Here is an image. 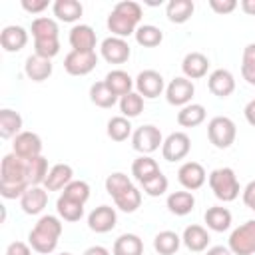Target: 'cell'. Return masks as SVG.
I'll use <instances>...</instances> for the list:
<instances>
[{
	"label": "cell",
	"mask_w": 255,
	"mask_h": 255,
	"mask_svg": "<svg viewBox=\"0 0 255 255\" xmlns=\"http://www.w3.org/2000/svg\"><path fill=\"white\" fill-rule=\"evenodd\" d=\"M98 64V54L96 52H76L72 50L64 58V70L70 76H86L90 74Z\"/></svg>",
	"instance_id": "cell-11"
},
{
	"label": "cell",
	"mask_w": 255,
	"mask_h": 255,
	"mask_svg": "<svg viewBox=\"0 0 255 255\" xmlns=\"http://www.w3.org/2000/svg\"><path fill=\"white\" fill-rule=\"evenodd\" d=\"M62 221L56 215H42L38 223L28 233V243L36 253L50 255L58 247L60 235H62Z\"/></svg>",
	"instance_id": "cell-3"
},
{
	"label": "cell",
	"mask_w": 255,
	"mask_h": 255,
	"mask_svg": "<svg viewBox=\"0 0 255 255\" xmlns=\"http://www.w3.org/2000/svg\"><path fill=\"white\" fill-rule=\"evenodd\" d=\"M12 153L22 159H32L42 155V139L34 131H20L12 141Z\"/></svg>",
	"instance_id": "cell-12"
},
{
	"label": "cell",
	"mask_w": 255,
	"mask_h": 255,
	"mask_svg": "<svg viewBox=\"0 0 255 255\" xmlns=\"http://www.w3.org/2000/svg\"><path fill=\"white\" fill-rule=\"evenodd\" d=\"M209 6L217 14H231L237 8V2L235 0H209Z\"/></svg>",
	"instance_id": "cell-47"
},
{
	"label": "cell",
	"mask_w": 255,
	"mask_h": 255,
	"mask_svg": "<svg viewBox=\"0 0 255 255\" xmlns=\"http://www.w3.org/2000/svg\"><path fill=\"white\" fill-rule=\"evenodd\" d=\"M100 54H102V58H104L108 64H124V62H128V58L131 56V50H129V44H128L124 38L110 36V38H106V40L102 42Z\"/></svg>",
	"instance_id": "cell-13"
},
{
	"label": "cell",
	"mask_w": 255,
	"mask_h": 255,
	"mask_svg": "<svg viewBox=\"0 0 255 255\" xmlns=\"http://www.w3.org/2000/svg\"><path fill=\"white\" fill-rule=\"evenodd\" d=\"M195 10V4L191 0H169L165 6V16L173 24H185Z\"/></svg>",
	"instance_id": "cell-31"
},
{
	"label": "cell",
	"mask_w": 255,
	"mask_h": 255,
	"mask_svg": "<svg viewBox=\"0 0 255 255\" xmlns=\"http://www.w3.org/2000/svg\"><path fill=\"white\" fill-rule=\"evenodd\" d=\"M26 169H28V183L30 185H44L48 177V159L44 155L26 159Z\"/></svg>",
	"instance_id": "cell-36"
},
{
	"label": "cell",
	"mask_w": 255,
	"mask_h": 255,
	"mask_svg": "<svg viewBox=\"0 0 255 255\" xmlns=\"http://www.w3.org/2000/svg\"><path fill=\"white\" fill-rule=\"evenodd\" d=\"M209 70V58L201 52H189L185 54L183 62H181V72L187 80H199L207 74Z\"/></svg>",
	"instance_id": "cell-20"
},
{
	"label": "cell",
	"mask_w": 255,
	"mask_h": 255,
	"mask_svg": "<svg viewBox=\"0 0 255 255\" xmlns=\"http://www.w3.org/2000/svg\"><path fill=\"white\" fill-rule=\"evenodd\" d=\"M56 211H58L60 219L70 221V223L80 221V219L84 217V205H82V203H76V201H70V199L62 197V195H60L58 201H56Z\"/></svg>",
	"instance_id": "cell-39"
},
{
	"label": "cell",
	"mask_w": 255,
	"mask_h": 255,
	"mask_svg": "<svg viewBox=\"0 0 255 255\" xmlns=\"http://www.w3.org/2000/svg\"><path fill=\"white\" fill-rule=\"evenodd\" d=\"M90 100H92L94 106L104 108V110L114 108V106L118 104V96L108 88V84H106L104 80L92 84V88H90Z\"/></svg>",
	"instance_id": "cell-34"
},
{
	"label": "cell",
	"mask_w": 255,
	"mask_h": 255,
	"mask_svg": "<svg viewBox=\"0 0 255 255\" xmlns=\"http://www.w3.org/2000/svg\"><path fill=\"white\" fill-rule=\"evenodd\" d=\"M32 247L30 243H24V241H12L8 247H6V255H32Z\"/></svg>",
	"instance_id": "cell-48"
},
{
	"label": "cell",
	"mask_w": 255,
	"mask_h": 255,
	"mask_svg": "<svg viewBox=\"0 0 255 255\" xmlns=\"http://www.w3.org/2000/svg\"><path fill=\"white\" fill-rule=\"evenodd\" d=\"M243 203H245L251 211H255V179L245 185V189H243Z\"/></svg>",
	"instance_id": "cell-50"
},
{
	"label": "cell",
	"mask_w": 255,
	"mask_h": 255,
	"mask_svg": "<svg viewBox=\"0 0 255 255\" xmlns=\"http://www.w3.org/2000/svg\"><path fill=\"white\" fill-rule=\"evenodd\" d=\"M104 82L108 84V88H110L118 98H122V96L129 94V92H133V86H135V80H133L128 72H124V70H112V72H108V76H106Z\"/></svg>",
	"instance_id": "cell-25"
},
{
	"label": "cell",
	"mask_w": 255,
	"mask_h": 255,
	"mask_svg": "<svg viewBox=\"0 0 255 255\" xmlns=\"http://www.w3.org/2000/svg\"><path fill=\"white\" fill-rule=\"evenodd\" d=\"M48 205V189L44 185H30L20 197V207L28 215H38Z\"/></svg>",
	"instance_id": "cell-15"
},
{
	"label": "cell",
	"mask_w": 255,
	"mask_h": 255,
	"mask_svg": "<svg viewBox=\"0 0 255 255\" xmlns=\"http://www.w3.org/2000/svg\"><path fill=\"white\" fill-rule=\"evenodd\" d=\"M207 110L201 104H187L177 112V124L181 128H195L205 122Z\"/></svg>",
	"instance_id": "cell-32"
},
{
	"label": "cell",
	"mask_w": 255,
	"mask_h": 255,
	"mask_svg": "<svg viewBox=\"0 0 255 255\" xmlns=\"http://www.w3.org/2000/svg\"><path fill=\"white\" fill-rule=\"evenodd\" d=\"M139 185H141V189H143L145 195H149V197H159V195H163V193L167 191L169 181H167V177L159 171L157 175H153L151 179H147V181H143V183H139Z\"/></svg>",
	"instance_id": "cell-45"
},
{
	"label": "cell",
	"mask_w": 255,
	"mask_h": 255,
	"mask_svg": "<svg viewBox=\"0 0 255 255\" xmlns=\"http://www.w3.org/2000/svg\"><path fill=\"white\" fill-rule=\"evenodd\" d=\"M68 40H70L72 50H76V52H96L98 38H96L94 28L88 26V24H76L70 30Z\"/></svg>",
	"instance_id": "cell-17"
},
{
	"label": "cell",
	"mask_w": 255,
	"mask_h": 255,
	"mask_svg": "<svg viewBox=\"0 0 255 255\" xmlns=\"http://www.w3.org/2000/svg\"><path fill=\"white\" fill-rule=\"evenodd\" d=\"M161 143H163V135H161L159 128H155L151 124H145L131 133V147L135 151H139L141 155L153 153L155 149H159Z\"/></svg>",
	"instance_id": "cell-7"
},
{
	"label": "cell",
	"mask_w": 255,
	"mask_h": 255,
	"mask_svg": "<svg viewBox=\"0 0 255 255\" xmlns=\"http://www.w3.org/2000/svg\"><path fill=\"white\" fill-rule=\"evenodd\" d=\"M62 197L86 205V201L90 199V185H88L84 179H74L72 183H68V185L64 187Z\"/></svg>",
	"instance_id": "cell-42"
},
{
	"label": "cell",
	"mask_w": 255,
	"mask_h": 255,
	"mask_svg": "<svg viewBox=\"0 0 255 255\" xmlns=\"http://www.w3.org/2000/svg\"><path fill=\"white\" fill-rule=\"evenodd\" d=\"M227 247L233 255H253L255 253V219H249L235 227L229 235Z\"/></svg>",
	"instance_id": "cell-6"
},
{
	"label": "cell",
	"mask_w": 255,
	"mask_h": 255,
	"mask_svg": "<svg viewBox=\"0 0 255 255\" xmlns=\"http://www.w3.org/2000/svg\"><path fill=\"white\" fill-rule=\"evenodd\" d=\"M207 181H209V187L213 191V195L223 201V203H229V201H235L239 197V179L235 175V171L231 167H217L213 169L209 175H207Z\"/></svg>",
	"instance_id": "cell-4"
},
{
	"label": "cell",
	"mask_w": 255,
	"mask_h": 255,
	"mask_svg": "<svg viewBox=\"0 0 255 255\" xmlns=\"http://www.w3.org/2000/svg\"><path fill=\"white\" fill-rule=\"evenodd\" d=\"M181 245V237L175 233V231H159L155 237H153V249L159 253V255H173L177 253Z\"/></svg>",
	"instance_id": "cell-35"
},
{
	"label": "cell",
	"mask_w": 255,
	"mask_h": 255,
	"mask_svg": "<svg viewBox=\"0 0 255 255\" xmlns=\"http://www.w3.org/2000/svg\"><path fill=\"white\" fill-rule=\"evenodd\" d=\"M60 52V38L56 40H34V54L52 60Z\"/></svg>",
	"instance_id": "cell-46"
},
{
	"label": "cell",
	"mask_w": 255,
	"mask_h": 255,
	"mask_svg": "<svg viewBox=\"0 0 255 255\" xmlns=\"http://www.w3.org/2000/svg\"><path fill=\"white\" fill-rule=\"evenodd\" d=\"M205 223H207V229L211 231H217V233H223L231 227V211L227 207H221V205H213L205 211L203 215Z\"/></svg>",
	"instance_id": "cell-24"
},
{
	"label": "cell",
	"mask_w": 255,
	"mask_h": 255,
	"mask_svg": "<svg viewBox=\"0 0 255 255\" xmlns=\"http://www.w3.org/2000/svg\"><path fill=\"white\" fill-rule=\"evenodd\" d=\"M116 223H118V213L110 205H100L92 209L88 215V227L96 233H108L116 227Z\"/></svg>",
	"instance_id": "cell-16"
},
{
	"label": "cell",
	"mask_w": 255,
	"mask_h": 255,
	"mask_svg": "<svg viewBox=\"0 0 255 255\" xmlns=\"http://www.w3.org/2000/svg\"><path fill=\"white\" fill-rule=\"evenodd\" d=\"M205 255H233V251L229 247H223V245H213L207 249Z\"/></svg>",
	"instance_id": "cell-52"
},
{
	"label": "cell",
	"mask_w": 255,
	"mask_h": 255,
	"mask_svg": "<svg viewBox=\"0 0 255 255\" xmlns=\"http://www.w3.org/2000/svg\"><path fill=\"white\" fill-rule=\"evenodd\" d=\"M22 131V116L10 108L0 110V137L14 139Z\"/></svg>",
	"instance_id": "cell-26"
},
{
	"label": "cell",
	"mask_w": 255,
	"mask_h": 255,
	"mask_svg": "<svg viewBox=\"0 0 255 255\" xmlns=\"http://www.w3.org/2000/svg\"><path fill=\"white\" fill-rule=\"evenodd\" d=\"M48 0H22V8L28 12V14H40L48 8Z\"/></svg>",
	"instance_id": "cell-49"
},
{
	"label": "cell",
	"mask_w": 255,
	"mask_h": 255,
	"mask_svg": "<svg viewBox=\"0 0 255 255\" xmlns=\"http://www.w3.org/2000/svg\"><path fill=\"white\" fill-rule=\"evenodd\" d=\"M167 209L173 213V215H179V217H183V215H187V213H191L193 211V207H195V197H193V193L191 191H173V193H169L167 195Z\"/></svg>",
	"instance_id": "cell-27"
},
{
	"label": "cell",
	"mask_w": 255,
	"mask_h": 255,
	"mask_svg": "<svg viewBox=\"0 0 255 255\" xmlns=\"http://www.w3.org/2000/svg\"><path fill=\"white\" fill-rule=\"evenodd\" d=\"M241 10L249 16H255V0H241Z\"/></svg>",
	"instance_id": "cell-54"
},
{
	"label": "cell",
	"mask_w": 255,
	"mask_h": 255,
	"mask_svg": "<svg viewBox=\"0 0 255 255\" xmlns=\"http://www.w3.org/2000/svg\"><path fill=\"white\" fill-rule=\"evenodd\" d=\"M108 137L114 141H126L128 137H131V122L124 116H114L108 122Z\"/></svg>",
	"instance_id": "cell-38"
},
{
	"label": "cell",
	"mask_w": 255,
	"mask_h": 255,
	"mask_svg": "<svg viewBox=\"0 0 255 255\" xmlns=\"http://www.w3.org/2000/svg\"><path fill=\"white\" fill-rule=\"evenodd\" d=\"M243 114H245V120L255 128V100H251L247 106H245V110H243Z\"/></svg>",
	"instance_id": "cell-51"
},
{
	"label": "cell",
	"mask_w": 255,
	"mask_h": 255,
	"mask_svg": "<svg viewBox=\"0 0 255 255\" xmlns=\"http://www.w3.org/2000/svg\"><path fill=\"white\" fill-rule=\"evenodd\" d=\"M52 12L60 22H76L84 14V6L78 0H56Z\"/></svg>",
	"instance_id": "cell-30"
},
{
	"label": "cell",
	"mask_w": 255,
	"mask_h": 255,
	"mask_svg": "<svg viewBox=\"0 0 255 255\" xmlns=\"http://www.w3.org/2000/svg\"><path fill=\"white\" fill-rule=\"evenodd\" d=\"M177 179L183 185V189L195 191V189H199L205 183L207 173H205V169H203L201 163H197V161H185L177 169Z\"/></svg>",
	"instance_id": "cell-14"
},
{
	"label": "cell",
	"mask_w": 255,
	"mask_h": 255,
	"mask_svg": "<svg viewBox=\"0 0 255 255\" xmlns=\"http://www.w3.org/2000/svg\"><path fill=\"white\" fill-rule=\"evenodd\" d=\"M82 255H112L104 245H92V247H88Z\"/></svg>",
	"instance_id": "cell-53"
},
{
	"label": "cell",
	"mask_w": 255,
	"mask_h": 255,
	"mask_svg": "<svg viewBox=\"0 0 255 255\" xmlns=\"http://www.w3.org/2000/svg\"><path fill=\"white\" fill-rule=\"evenodd\" d=\"M26 44H28V32L22 26L12 24V26L2 28V32H0V46L4 48V52H10V54L20 52Z\"/></svg>",
	"instance_id": "cell-19"
},
{
	"label": "cell",
	"mask_w": 255,
	"mask_h": 255,
	"mask_svg": "<svg viewBox=\"0 0 255 255\" xmlns=\"http://www.w3.org/2000/svg\"><path fill=\"white\" fill-rule=\"evenodd\" d=\"M165 90L163 76L155 70H141L135 78V92L145 100H155Z\"/></svg>",
	"instance_id": "cell-10"
},
{
	"label": "cell",
	"mask_w": 255,
	"mask_h": 255,
	"mask_svg": "<svg viewBox=\"0 0 255 255\" xmlns=\"http://www.w3.org/2000/svg\"><path fill=\"white\" fill-rule=\"evenodd\" d=\"M209 241H211V237H209L207 229L201 227V225H187V227L183 229L181 243H183L189 251H193V253H201V251L209 249Z\"/></svg>",
	"instance_id": "cell-21"
},
{
	"label": "cell",
	"mask_w": 255,
	"mask_h": 255,
	"mask_svg": "<svg viewBox=\"0 0 255 255\" xmlns=\"http://www.w3.org/2000/svg\"><path fill=\"white\" fill-rule=\"evenodd\" d=\"M159 171H161V169H159L157 161H155L153 157H149V155H139V157H135L133 163H131V175H133L139 183L151 179V177L157 175Z\"/></svg>",
	"instance_id": "cell-33"
},
{
	"label": "cell",
	"mask_w": 255,
	"mask_h": 255,
	"mask_svg": "<svg viewBox=\"0 0 255 255\" xmlns=\"http://www.w3.org/2000/svg\"><path fill=\"white\" fill-rule=\"evenodd\" d=\"M193 94H195V86H193V82L187 80L185 76H177V78H173V80L165 86V100H167V104H171V106L183 108V106L191 104Z\"/></svg>",
	"instance_id": "cell-8"
},
{
	"label": "cell",
	"mask_w": 255,
	"mask_h": 255,
	"mask_svg": "<svg viewBox=\"0 0 255 255\" xmlns=\"http://www.w3.org/2000/svg\"><path fill=\"white\" fill-rule=\"evenodd\" d=\"M253 100H255V98H253Z\"/></svg>",
	"instance_id": "cell-56"
},
{
	"label": "cell",
	"mask_w": 255,
	"mask_h": 255,
	"mask_svg": "<svg viewBox=\"0 0 255 255\" xmlns=\"http://www.w3.org/2000/svg\"><path fill=\"white\" fill-rule=\"evenodd\" d=\"M139 22H141V6L133 0H122L112 8L106 24L112 36L126 40L128 36L135 34V30L139 28Z\"/></svg>",
	"instance_id": "cell-2"
},
{
	"label": "cell",
	"mask_w": 255,
	"mask_h": 255,
	"mask_svg": "<svg viewBox=\"0 0 255 255\" xmlns=\"http://www.w3.org/2000/svg\"><path fill=\"white\" fill-rule=\"evenodd\" d=\"M58 255H72V253H66V251H64V253H58Z\"/></svg>",
	"instance_id": "cell-55"
},
{
	"label": "cell",
	"mask_w": 255,
	"mask_h": 255,
	"mask_svg": "<svg viewBox=\"0 0 255 255\" xmlns=\"http://www.w3.org/2000/svg\"><path fill=\"white\" fill-rule=\"evenodd\" d=\"M189 149H191V139L185 131H173L161 143V155L165 161H179L187 157Z\"/></svg>",
	"instance_id": "cell-9"
},
{
	"label": "cell",
	"mask_w": 255,
	"mask_h": 255,
	"mask_svg": "<svg viewBox=\"0 0 255 255\" xmlns=\"http://www.w3.org/2000/svg\"><path fill=\"white\" fill-rule=\"evenodd\" d=\"M112 255H143V241L135 233H124L114 241Z\"/></svg>",
	"instance_id": "cell-28"
},
{
	"label": "cell",
	"mask_w": 255,
	"mask_h": 255,
	"mask_svg": "<svg viewBox=\"0 0 255 255\" xmlns=\"http://www.w3.org/2000/svg\"><path fill=\"white\" fill-rule=\"evenodd\" d=\"M114 203H116L118 209H122L126 213H133L141 205V191L135 185H131L129 189H126L124 193H120L118 197H114Z\"/></svg>",
	"instance_id": "cell-41"
},
{
	"label": "cell",
	"mask_w": 255,
	"mask_h": 255,
	"mask_svg": "<svg viewBox=\"0 0 255 255\" xmlns=\"http://www.w3.org/2000/svg\"><path fill=\"white\" fill-rule=\"evenodd\" d=\"M30 32H32L34 40H56V38H60L58 22L54 18H48V16L34 18L32 26H30Z\"/></svg>",
	"instance_id": "cell-29"
},
{
	"label": "cell",
	"mask_w": 255,
	"mask_h": 255,
	"mask_svg": "<svg viewBox=\"0 0 255 255\" xmlns=\"http://www.w3.org/2000/svg\"><path fill=\"white\" fill-rule=\"evenodd\" d=\"M120 112L124 118L131 120V118H137L141 112H143V98L137 94V92H129L126 96L120 98Z\"/></svg>",
	"instance_id": "cell-40"
},
{
	"label": "cell",
	"mask_w": 255,
	"mask_h": 255,
	"mask_svg": "<svg viewBox=\"0 0 255 255\" xmlns=\"http://www.w3.org/2000/svg\"><path fill=\"white\" fill-rule=\"evenodd\" d=\"M131 185H133L131 179L122 171H114V173H110L106 177V191L112 195V199L118 197L120 193H124L126 189H129Z\"/></svg>",
	"instance_id": "cell-44"
},
{
	"label": "cell",
	"mask_w": 255,
	"mask_h": 255,
	"mask_svg": "<svg viewBox=\"0 0 255 255\" xmlns=\"http://www.w3.org/2000/svg\"><path fill=\"white\" fill-rule=\"evenodd\" d=\"M237 135V126L231 118L227 116H215L207 124V137L217 149H227L235 141Z\"/></svg>",
	"instance_id": "cell-5"
},
{
	"label": "cell",
	"mask_w": 255,
	"mask_h": 255,
	"mask_svg": "<svg viewBox=\"0 0 255 255\" xmlns=\"http://www.w3.org/2000/svg\"><path fill=\"white\" fill-rule=\"evenodd\" d=\"M133 36H135V42L143 48H155L163 40V32L153 24H141Z\"/></svg>",
	"instance_id": "cell-37"
},
{
	"label": "cell",
	"mask_w": 255,
	"mask_h": 255,
	"mask_svg": "<svg viewBox=\"0 0 255 255\" xmlns=\"http://www.w3.org/2000/svg\"><path fill=\"white\" fill-rule=\"evenodd\" d=\"M24 72H26V76H28L32 82H44V80H48V78L52 76L54 66H52V60L32 54V56L26 58Z\"/></svg>",
	"instance_id": "cell-23"
},
{
	"label": "cell",
	"mask_w": 255,
	"mask_h": 255,
	"mask_svg": "<svg viewBox=\"0 0 255 255\" xmlns=\"http://www.w3.org/2000/svg\"><path fill=\"white\" fill-rule=\"evenodd\" d=\"M28 187L26 159L18 157L16 153H6L0 161V195L4 199H16L22 197Z\"/></svg>",
	"instance_id": "cell-1"
},
{
	"label": "cell",
	"mask_w": 255,
	"mask_h": 255,
	"mask_svg": "<svg viewBox=\"0 0 255 255\" xmlns=\"http://www.w3.org/2000/svg\"><path fill=\"white\" fill-rule=\"evenodd\" d=\"M207 88L213 96L217 98H229L233 92H235V78L229 70L225 68H219V70H213L207 78Z\"/></svg>",
	"instance_id": "cell-18"
},
{
	"label": "cell",
	"mask_w": 255,
	"mask_h": 255,
	"mask_svg": "<svg viewBox=\"0 0 255 255\" xmlns=\"http://www.w3.org/2000/svg\"><path fill=\"white\" fill-rule=\"evenodd\" d=\"M241 76L249 86H255V42L243 48L241 58Z\"/></svg>",
	"instance_id": "cell-43"
},
{
	"label": "cell",
	"mask_w": 255,
	"mask_h": 255,
	"mask_svg": "<svg viewBox=\"0 0 255 255\" xmlns=\"http://www.w3.org/2000/svg\"><path fill=\"white\" fill-rule=\"evenodd\" d=\"M72 181H74V169H72V165H68V163H56V165L50 167L48 177L44 181V187L48 191H60V189H64Z\"/></svg>",
	"instance_id": "cell-22"
}]
</instances>
